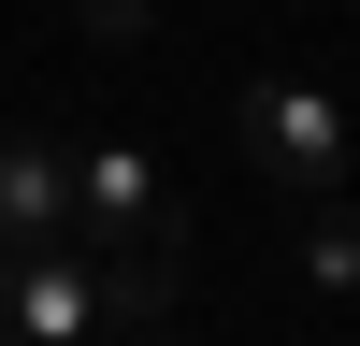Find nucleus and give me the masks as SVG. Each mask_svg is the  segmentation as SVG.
<instances>
[{"label":"nucleus","instance_id":"6","mask_svg":"<svg viewBox=\"0 0 360 346\" xmlns=\"http://www.w3.org/2000/svg\"><path fill=\"white\" fill-rule=\"evenodd\" d=\"M72 15L101 29V44H130V29H144V0H72Z\"/></svg>","mask_w":360,"mask_h":346},{"label":"nucleus","instance_id":"5","mask_svg":"<svg viewBox=\"0 0 360 346\" xmlns=\"http://www.w3.org/2000/svg\"><path fill=\"white\" fill-rule=\"evenodd\" d=\"M303 274L346 303V288H360V217H303Z\"/></svg>","mask_w":360,"mask_h":346},{"label":"nucleus","instance_id":"1","mask_svg":"<svg viewBox=\"0 0 360 346\" xmlns=\"http://www.w3.org/2000/svg\"><path fill=\"white\" fill-rule=\"evenodd\" d=\"M72 245L86 260H188V202L159 188L144 144H86L72 159Z\"/></svg>","mask_w":360,"mask_h":346},{"label":"nucleus","instance_id":"3","mask_svg":"<svg viewBox=\"0 0 360 346\" xmlns=\"http://www.w3.org/2000/svg\"><path fill=\"white\" fill-rule=\"evenodd\" d=\"M245 159L274 173V188H303V202H332L346 188V115H332V86H303V72H259L245 86Z\"/></svg>","mask_w":360,"mask_h":346},{"label":"nucleus","instance_id":"4","mask_svg":"<svg viewBox=\"0 0 360 346\" xmlns=\"http://www.w3.org/2000/svg\"><path fill=\"white\" fill-rule=\"evenodd\" d=\"M0 231H72V159L44 130H0Z\"/></svg>","mask_w":360,"mask_h":346},{"label":"nucleus","instance_id":"2","mask_svg":"<svg viewBox=\"0 0 360 346\" xmlns=\"http://www.w3.org/2000/svg\"><path fill=\"white\" fill-rule=\"evenodd\" d=\"M0 332L15 346H101V288H86L72 231H0Z\"/></svg>","mask_w":360,"mask_h":346}]
</instances>
